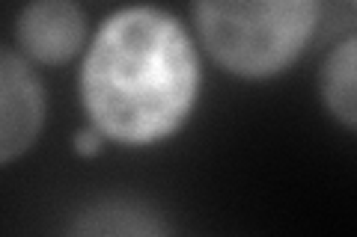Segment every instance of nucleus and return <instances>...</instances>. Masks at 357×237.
<instances>
[{"label": "nucleus", "mask_w": 357, "mask_h": 237, "mask_svg": "<svg viewBox=\"0 0 357 237\" xmlns=\"http://www.w3.org/2000/svg\"><path fill=\"white\" fill-rule=\"evenodd\" d=\"M203 60L191 27L152 3L98 21L81 54L77 98L105 142L152 149L173 140L199 104Z\"/></svg>", "instance_id": "1"}, {"label": "nucleus", "mask_w": 357, "mask_h": 237, "mask_svg": "<svg viewBox=\"0 0 357 237\" xmlns=\"http://www.w3.org/2000/svg\"><path fill=\"white\" fill-rule=\"evenodd\" d=\"M321 15L319 0H199L191 6V33L218 69L259 83L304 56Z\"/></svg>", "instance_id": "2"}, {"label": "nucleus", "mask_w": 357, "mask_h": 237, "mask_svg": "<svg viewBox=\"0 0 357 237\" xmlns=\"http://www.w3.org/2000/svg\"><path fill=\"white\" fill-rule=\"evenodd\" d=\"M48 119L42 77L15 48L0 44V166L24 157Z\"/></svg>", "instance_id": "3"}, {"label": "nucleus", "mask_w": 357, "mask_h": 237, "mask_svg": "<svg viewBox=\"0 0 357 237\" xmlns=\"http://www.w3.org/2000/svg\"><path fill=\"white\" fill-rule=\"evenodd\" d=\"M86 42L89 18L75 0H33L15 15V51L30 65H66Z\"/></svg>", "instance_id": "4"}, {"label": "nucleus", "mask_w": 357, "mask_h": 237, "mask_svg": "<svg viewBox=\"0 0 357 237\" xmlns=\"http://www.w3.org/2000/svg\"><path fill=\"white\" fill-rule=\"evenodd\" d=\"M66 237H173V225L149 199L114 193L86 202L72 217Z\"/></svg>", "instance_id": "5"}, {"label": "nucleus", "mask_w": 357, "mask_h": 237, "mask_svg": "<svg viewBox=\"0 0 357 237\" xmlns=\"http://www.w3.org/2000/svg\"><path fill=\"white\" fill-rule=\"evenodd\" d=\"M319 101L342 131H357V36L349 30L328 48L316 74Z\"/></svg>", "instance_id": "6"}, {"label": "nucleus", "mask_w": 357, "mask_h": 237, "mask_svg": "<svg viewBox=\"0 0 357 237\" xmlns=\"http://www.w3.org/2000/svg\"><path fill=\"white\" fill-rule=\"evenodd\" d=\"M105 149V140H102V133H98L96 128H77L75 131V137H72V152L77 157H96V154H102Z\"/></svg>", "instance_id": "7"}]
</instances>
